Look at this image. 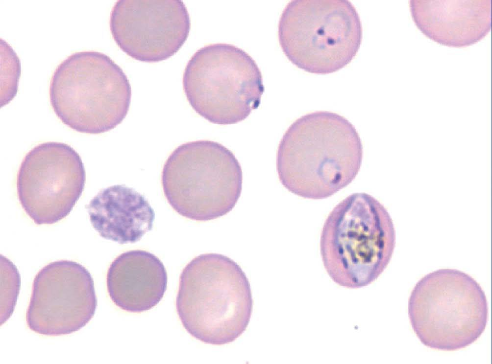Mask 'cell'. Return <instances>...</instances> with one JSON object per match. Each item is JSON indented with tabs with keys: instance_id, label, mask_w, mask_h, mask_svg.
<instances>
[{
	"instance_id": "cell-1",
	"label": "cell",
	"mask_w": 492,
	"mask_h": 364,
	"mask_svg": "<svg viewBox=\"0 0 492 364\" xmlns=\"http://www.w3.org/2000/svg\"><path fill=\"white\" fill-rule=\"evenodd\" d=\"M363 146L354 125L334 112L315 111L296 119L278 147L276 169L291 193L311 200L330 197L358 174Z\"/></svg>"
},
{
	"instance_id": "cell-2",
	"label": "cell",
	"mask_w": 492,
	"mask_h": 364,
	"mask_svg": "<svg viewBox=\"0 0 492 364\" xmlns=\"http://www.w3.org/2000/svg\"><path fill=\"white\" fill-rule=\"evenodd\" d=\"M253 304L248 279L227 256L200 254L181 273L176 311L186 331L202 342L221 345L237 340L249 324Z\"/></svg>"
},
{
	"instance_id": "cell-3",
	"label": "cell",
	"mask_w": 492,
	"mask_h": 364,
	"mask_svg": "<svg viewBox=\"0 0 492 364\" xmlns=\"http://www.w3.org/2000/svg\"><path fill=\"white\" fill-rule=\"evenodd\" d=\"M395 231L386 208L372 196L354 193L338 203L323 225L320 252L323 266L337 284L366 287L388 265Z\"/></svg>"
},
{
	"instance_id": "cell-4",
	"label": "cell",
	"mask_w": 492,
	"mask_h": 364,
	"mask_svg": "<svg viewBox=\"0 0 492 364\" xmlns=\"http://www.w3.org/2000/svg\"><path fill=\"white\" fill-rule=\"evenodd\" d=\"M51 106L60 120L78 132L98 134L119 125L129 109L131 88L123 70L95 51L72 54L54 71Z\"/></svg>"
},
{
	"instance_id": "cell-5",
	"label": "cell",
	"mask_w": 492,
	"mask_h": 364,
	"mask_svg": "<svg viewBox=\"0 0 492 364\" xmlns=\"http://www.w3.org/2000/svg\"><path fill=\"white\" fill-rule=\"evenodd\" d=\"M412 328L432 349L455 351L469 346L485 331L489 308L480 285L454 269L431 272L416 284L408 300Z\"/></svg>"
},
{
	"instance_id": "cell-6",
	"label": "cell",
	"mask_w": 492,
	"mask_h": 364,
	"mask_svg": "<svg viewBox=\"0 0 492 364\" xmlns=\"http://www.w3.org/2000/svg\"><path fill=\"white\" fill-rule=\"evenodd\" d=\"M360 16L347 0H294L278 25L279 44L296 67L315 74L335 73L356 57L362 42Z\"/></svg>"
},
{
	"instance_id": "cell-7",
	"label": "cell",
	"mask_w": 492,
	"mask_h": 364,
	"mask_svg": "<svg viewBox=\"0 0 492 364\" xmlns=\"http://www.w3.org/2000/svg\"><path fill=\"white\" fill-rule=\"evenodd\" d=\"M161 182L167 201L187 218L206 221L230 212L242 190L243 172L234 154L217 142L182 144L169 155Z\"/></svg>"
},
{
	"instance_id": "cell-8",
	"label": "cell",
	"mask_w": 492,
	"mask_h": 364,
	"mask_svg": "<svg viewBox=\"0 0 492 364\" xmlns=\"http://www.w3.org/2000/svg\"><path fill=\"white\" fill-rule=\"evenodd\" d=\"M182 83L194 111L219 125L245 120L258 108L265 91L254 60L243 49L225 43L197 50L185 67Z\"/></svg>"
},
{
	"instance_id": "cell-9",
	"label": "cell",
	"mask_w": 492,
	"mask_h": 364,
	"mask_svg": "<svg viewBox=\"0 0 492 364\" xmlns=\"http://www.w3.org/2000/svg\"><path fill=\"white\" fill-rule=\"evenodd\" d=\"M84 165L67 144L41 143L24 157L17 174L19 202L37 225L52 224L66 217L85 183Z\"/></svg>"
},
{
	"instance_id": "cell-10",
	"label": "cell",
	"mask_w": 492,
	"mask_h": 364,
	"mask_svg": "<svg viewBox=\"0 0 492 364\" xmlns=\"http://www.w3.org/2000/svg\"><path fill=\"white\" fill-rule=\"evenodd\" d=\"M97 307L89 271L72 260L56 261L42 268L34 279L26 323L42 335H68L84 327Z\"/></svg>"
},
{
	"instance_id": "cell-11",
	"label": "cell",
	"mask_w": 492,
	"mask_h": 364,
	"mask_svg": "<svg viewBox=\"0 0 492 364\" xmlns=\"http://www.w3.org/2000/svg\"><path fill=\"white\" fill-rule=\"evenodd\" d=\"M109 25L114 40L125 54L141 62H158L183 46L191 21L181 0H119Z\"/></svg>"
},
{
	"instance_id": "cell-12",
	"label": "cell",
	"mask_w": 492,
	"mask_h": 364,
	"mask_svg": "<svg viewBox=\"0 0 492 364\" xmlns=\"http://www.w3.org/2000/svg\"><path fill=\"white\" fill-rule=\"evenodd\" d=\"M491 0H411L418 28L441 45L462 47L481 41L491 29Z\"/></svg>"
},
{
	"instance_id": "cell-13",
	"label": "cell",
	"mask_w": 492,
	"mask_h": 364,
	"mask_svg": "<svg viewBox=\"0 0 492 364\" xmlns=\"http://www.w3.org/2000/svg\"><path fill=\"white\" fill-rule=\"evenodd\" d=\"M167 281L163 263L143 250L119 255L110 265L106 276L107 291L113 303L133 313L147 311L157 305L164 296Z\"/></svg>"
},
{
	"instance_id": "cell-14",
	"label": "cell",
	"mask_w": 492,
	"mask_h": 364,
	"mask_svg": "<svg viewBox=\"0 0 492 364\" xmlns=\"http://www.w3.org/2000/svg\"><path fill=\"white\" fill-rule=\"evenodd\" d=\"M86 206L100 236L121 244L139 241L152 229L155 219L147 199L124 185L102 189Z\"/></svg>"
},
{
	"instance_id": "cell-15",
	"label": "cell",
	"mask_w": 492,
	"mask_h": 364,
	"mask_svg": "<svg viewBox=\"0 0 492 364\" xmlns=\"http://www.w3.org/2000/svg\"><path fill=\"white\" fill-rule=\"evenodd\" d=\"M21 286V277L15 265L0 255V325L13 314Z\"/></svg>"
},
{
	"instance_id": "cell-16",
	"label": "cell",
	"mask_w": 492,
	"mask_h": 364,
	"mask_svg": "<svg viewBox=\"0 0 492 364\" xmlns=\"http://www.w3.org/2000/svg\"><path fill=\"white\" fill-rule=\"evenodd\" d=\"M0 47V107H2L11 101L17 93L21 63L13 48L2 39Z\"/></svg>"
}]
</instances>
